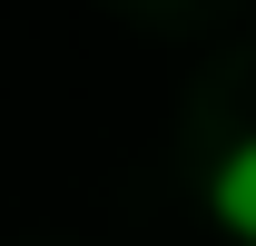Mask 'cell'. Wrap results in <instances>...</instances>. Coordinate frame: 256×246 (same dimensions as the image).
Here are the masks:
<instances>
[{"label":"cell","mask_w":256,"mask_h":246,"mask_svg":"<svg viewBox=\"0 0 256 246\" xmlns=\"http://www.w3.org/2000/svg\"><path fill=\"white\" fill-rule=\"evenodd\" d=\"M207 216H217L236 246H256V128L217 148V168H207Z\"/></svg>","instance_id":"cell-1"}]
</instances>
